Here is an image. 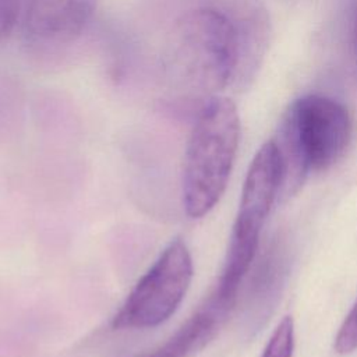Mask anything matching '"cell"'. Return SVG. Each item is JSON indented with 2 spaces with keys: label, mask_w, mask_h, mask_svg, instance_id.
I'll list each match as a JSON object with an SVG mask.
<instances>
[{
  "label": "cell",
  "mask_w": 357,
  "mask_h": 357,
  "mask_svg": "<svg viewBox=\"0 0 357 357\" xmlns=\"http://www.w3.org/2000/svg\"><path fill=\"white\" fill-rule=\"evenodd\" d=\"M261 0H201L172 25L163 43V84L194 116L223 91L254 82L271 40Z\"/></svg>",
  "instance_id": "6da1fadb"
},
{
  "label": "cell",
  "mask_w": 357,
  "mask_h": 357,
  "mask_svg": "<svg viewBox=\"0 0 357 357\" xmlns=\"http://www.w3.org/2000/svg\"><path fill=\"white\" fill-rule=\"evenodd\" d=\"M351 138L347 109L324 95L296 99L283 116L275 139L282 162L279 195L286 199L297 192L308 172L325 170L336 163Z\"/></svg>",
  "instance_id": "7a4b0ae2"
},
{
  "label": "cell",
  "mask_w": 357,
  "mask_h": 357,
  "mask_svg": "<svg viewBox=\"0 0 357 357\" xmlns=\"http://www.w3.org/2000/svg\"><path fill=\"white\" fill-rule=\"evenodd\" d=\"M238 141L240 117L230 98L215 96L194 116L183 170V205L190 218H204L222 198Z\"/></svg>",
  "instance_id": "3957f363"
},
{
  "label": "cell",
  "mask_w": 357,
  "mask_h": 357,
  "mask_svg": "<svg viewBox=\"0 0 357 357\" xmlns=\"http://www.w3.org/2000/svg\"><path fill=\"white\" fill-rule=\"evenodd\" d=\"M280 180V153L275 139H271L257 151L243 184L225 265L213 291L225 303H236L240 284L257 255L259 234L279 194Z\"/></svg>",
  "instance_id": "277c9868"
},
{
  "label": "cell",
  "mask_w": 357,
  "mask_h": 357,
  "mask_svg": "<svg viewBox=\"0 0 357 357\" xmlns=\"http://www.w3.org/2000/svg\"><path fill=\"white\" fill-rule=\"evenodd\" d=\"M192 275L187 244L181 238L172 240L128 293L112 318V328L149 329L166 322L183 303Z\"/></svg>",
  "instance_id": "5b68a950"
},
{
  "label": "cell",
  "mask_w": 357,
  "mask_h": 357,
  "mask_svg": "<svg viewBox=\"0 0 357 357\" xmlns=\"http://www.w3.org/2000/svg\"><path fill=\"white\" fill-rule=\"evenodd\" d=\"M99 0H26V36L42 45L75 40L92 20Z\"/></svg>",
  "instance_id": "8992f818"
},
{
  "label": "cell",
  "mask_w": 357,
  "mask_h": 357,
  "mask_svg": "<svg viewBox=\"0 0 357 357\" xmlns=\"http://www.w3.org/2000/svg\"><path fill=\"white\" fill-rule=\"evenodd\" d=\"M231 308L212 294L167 340L142 357H190L213 339Z\"/></svg>",
  "instance_id": "52a82bcc"
},
{
  "label": "cell",
  "mask_w": 357,
  "mask_h": 357,
  "mask_svg": "<svg viewBox=\"0 0 357 357\" xmlns=\"http://www.w3.org/2000/svg\"><path fill=\"white\" fill-rule=\"evenodd\" d=\"M290 255L284 240L275 238L264 252L254 275L250 294V314L254 328L269 318L289 273Z\"/></svg>",
  "instance_id": "ba28073f"
},
{
  "label": "cell",
  "mask_w": 357,
  "mask_h": 357,
  "mask_svg": "<svg viewBox=\"0 0 357 357\" xmlns=\"http://www.w3.org/2000/svg\"><path fill=\"white\" fill-rule=\"evenodd\" d=\"M294 349V324L284 317L273 331L261 357H291Z\"/></svg>",
  "instance_id": "9c48e42d"
},
{
  "label": "cell",
  "mask_w": 357,
  "mask_h": 357,
  "mask_svg": "<svg viewBox=\"0 0 357 357\" xmlns=\"http://www.w3.org/2000/svg\"><path fill=\"white\" fill-rule=\"evenodd\" d=\"M333 347L340 356H346L357 350V301L340 325Z\"/></svg>",
  "instance_id": "30bf717a"
},
{
  "label": "cell",
  "mask_w": 357,
  "mask_h": 357,
  "mask_svg": "<svg viewBox=\"0 0 357 357\" xmlns=\"http://www.w3.org/2000/svg\"><path fill=\"white\" fill-rule=\"evenodd\" d=\"M22 4L24 0H0V38L7 36L14 29Z\"/></svg>",
  "instance_id": "8fae6325"
},
{
  "label": "cell",
  "mask_w": 357,
  "mask_h": 357,
  "mask_svg": "<svg viewBox=\"0 0 357 357\" xmlns=\"http://www.w3.org/2000/svg\"><path fill=\"white\" fill-rule=\"evenodd\" d=\"M354 45H356V63H357V24H356V32H354Z\"/></svg>",
  "instance_id": "7c38bea8"
}]
</instances>
